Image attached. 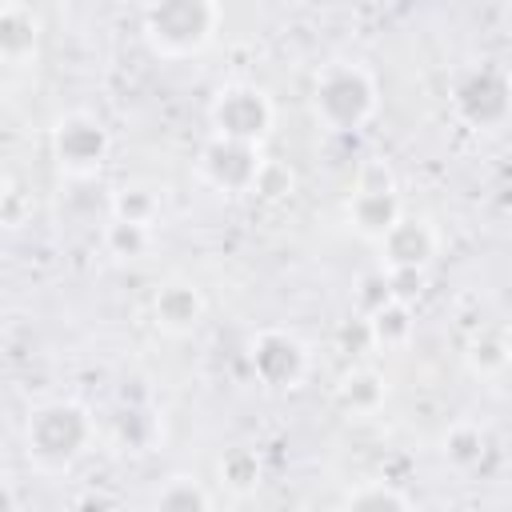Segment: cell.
Segmentation results:
<instances>
[{"mask_svg": "<svg viewBox=\"0 0 512 512\" xmlns=\"http://www.w3.org/2000/svg\"><path fill=\"white\" fill-rule=\"evenodd\" d=\"M52 152L68 176H92L108 156V128L92 112H68L52 128Z\"/></svg>", "mask_w": 512, "mask_h": 512, "instance_id": "5b68a950", "label": "cell"}, {"mask_svg": "<svg viewBox=\"0 0 512 512\" xmlns=\"http://www.w3.org/2000/svg\"><path fill=\"white\" fill-rule=\"evenodd\" d=\"M252 368L268 388H292L308 368V352L292 332L272 328L252 340Z\"/></svg>", "mask_w": 512, "mask_h": 512, "instance_id": "ba28073f", "label": "cell"}, {"mask_svg": "<svg viewBox=\"0 0 512 512\" xmlns=\"http://www.w3.org/2000/svg\"><path fill=\"white\" fill-rule=\"evenodd\" d=\"M348 220H352V228H356L360 236L384 240V236L404 220L396 184H392V180H380V184L360 180V188H356L352 200H348Z\"/></svg>", "mask_w": 512, "mask_h": 512, "instance_id": "9c48e42d", "label": "cell"}, {"mask_svg": "<svg viewBox=\"0 0 512 512\" xmlns=\"http://www.w3.org/2000/svg\"><path fill=\"white\" fill-rule=\"evenodd\" d=\"M152 512H212V508H208L204 488H200L192 476H172V480L160 488Z\"/></svg>", "mask_w": 512, "mask_h": 512, "instance_id": "9a60e30c", "label": "cell"}, {"mask_svg": "<svg viewBox=\"0 0 512 512\" xmlns=\"http://www.w3.org/2000/svg\"><path fill=\"white\" fill-rule=\"evenodd\" d=\"M220 480H224L232 492H248V488H256V480H260V460H256L252 452L236 448V452H228V456L220 460Z\"/></svg>", "mask_w": 512, "mask_h": 512, "instance_id": "ac0fdd59", "label": "cell"}, {"mask_svg": "<svg viewBox=\"0 0 512 512\" xmlns=\"http://www.w3.org/2000/svg\"><path fill=\"white\" fill-rule=\"evenodd\" d=\"M380 248L388 252V272H420V268L432 260V252H436V232H432L428 220L404 216V220L380 240Z\"/></svg>", "mask_w": 512, "mask_h": 512, "instance_id": "30bf717a", "label": "cell"}, {"mask_svg": "<svg viewBox=\"0 0 512 512\" xmlns=\"http://www.w3.org/2000/svg\"><path fill=\"white\" fill-rule=\"evenodd\" d=\"M452 104L472 128H496L512 116V80L500 68L480 64L456 84Z\"/></svg>", "mask_w": 512, "mask_h": 512, "instance_id": "8992f818", "label": "cell"}, {"mask_svg": "<svg viewBox=\"0 0 512 512\" xmlns=\"http://www.w3.org/2000/svg\"><path fill=\"white\" fill-rule=\"evenodd\" d=\"M200 312H204V300L192 284H168L156 292V324L168 328V332H188L200 324Z\"/></svg>", "mask_w": 512, "mask_h": 512, "instance_id": "8fae6325", "label": "cell"}, {"mask_svg": "<svg viewBox=\"0 0 512 512\" xmlns=\"http://www.w3.org/2000/svg\"><path fill=\"white\" fill-rule=\"evenodd\" d=\"M468 360H472L476 372H500L508 364V348L500 340H492V336H480V340H472Z\"/></svg>", "mask_w": 512, "mask_h": 512, "instance_id": "44dd1931", "label": "cell"}, {"mask_svg": "<svg viewBox=\"0 0 512 512\" xmlns=\"http://www.w3.org/2000/svg\"><path fill=\"white\" fill-rule=\"evenodd\" d=\"M156 216H160V200H156L148 188H120L116 200H112V220L152 228Z\"/></svg>", "mask_w": 512, "mask_h": 512, "instance_id": "2e32d148", "label": "cell"}, {"mask_svg": "<svg viewBox=\"0 0 512 512\" xmlns=\"http://www.w3.org/2000/svg\"><path fill=\"white\" fill-rule=\"evenodd\" d=\"M344 512H412V508H408V500L396 488H388V484H364V488H356L348 496Z\"/></svg>", "mask_w": 512, "mask_h": 512, "instance_id": "e0dca14e", "label": "cell"}, {"mask_svg": "<svg viewBox=\"0 0 512 512\" xmlns=\"http://www.w3.org/2000/svg\"><path fill=\"white\" fill-rule=\"evenodd\" d=\"M384 380L372 372V368H352L344 380H340V400L352 408V412H372L380 400H384Z\"/></svg>", "mask_w": 512, "mask_h": 512, "instance_id": "5bb4252c", "label": "cell"}, {"mask_svg": "<svg viewBox=\"0 0 512 512\" xmlns=\"http://www.w3.org/2000/svg\"><path fill=\"white\" fill-rule=\"evenodd\" d=\"M380 92L364 64L332 60L316 72L312 84V112L328 132H356L376 116Z\"/></svg>", "mask_w": 512, "mask_h": 512, "instance_id": "6da1fadb", "label": "cell"}, {"mask_svg": "<svg viewBox=\"0 0 512 512\" xmlns=\"http://www.w3.org/2000/svg\"><path fill=\"white\" fill-rule=\"evenodd\" d=\"M92 444V416L76 400H52L40 404L28 416V460L40 472H64L72 468Z\"/></svg>", "mask_w": 512, "mask_h": 512, "instance_id": "7a4b0ae2", "label": "cell"}, {"mask_svg": "<svg viewBox=\"0 0 512 512\" xmlns=\"http://www.w3.org/2000/svg\"><path fill=\"white\" fill-rule=\"evenodd\" d=\"M140 24H144V40L152 44L156 56L180 60V56H196L200 48L212 44L216 24H220V8L200 4V0L148 4L140 12Z\"/></svg>", "mask_w": 512, "mask_h": 512, "instance_id": "3957f363", "label": "cell"}, {"mask_svg": "<svg viewBox=\"0 0 512 512\" xmlns=\"http://www.w3.org/2000/svg\"><path fill=\"white\" fill-rule=\"evenodd\" d=\"M108 248L120 252V256H140L152 240V228H140V224H124V220H112L108 232H104Z\"/></svg>", "mask_w": 512, "mask_h": 512, "instance_id": "ffe728a7", "label": "cell"}, {"mask_svg": "<svg viewBox=\"0 0 512 512\" xmlns=\"http://www.w3.org/2000/svg\"><path fill=\"white\" fill-rule=\"evenodd\" d=\"M260 168H264V156L256 144H236L216 136L200 152V176L220 192H252Z\"/></svg>", "mask_w": 512, "mask_h": 512, "instance_id": "52a82bcc", "label": "cell"}, {"mask_svg": "<svg viewBox=\"0 0 512 512\" xmlns=\"http://www.w3.org/2000/svg\"><path fill=\"white\" fill-rule=\"evenodd\" d=\"M444 456H448L456 468H468V464H476V460L484 456V436H480L476 428L460 424V428H452V432L444 436Z\"/></svg>", "mask_w": 512, "mask_h": 512, "instance_id": "d6986e66", "label": "cell"}, {"mask_svg": "<svg viewBox=\"0 0 512 512\" xmlns=\"http://www.w3.org/2000/svg\"><path fill=\"white\" fill-rule=\"evenodd\" d=\"M36 48V16L24 4H4L0 8V52L4 60L20 64Z\"/></svg>", "mask_w": 512, "mask_h": 512, "instance_id": "7c38bea8", "label": "cell"}, {"mask_svg": "<svg viewBox=\"0 0 512 512\" xmlns=\"http://www.w3.org/2000/svg\"><path fill=\"white\" fill-rule=\"evenodd\" d=\"M368 332H372V340L384 344V348L404 344V340L412 336V312H408V304H404V300H388L384 308H376V312L368 316Z\"/></svg>", "mask_w": 512, "mask_h": 512, "instance_id": "4fadbf2b", "label": "cell"}, {"mask_svg": "<svg viewBox=\"0 0 512 512\" xmlns=\"http://www.w3.org/2000/svg\"><path fill=\"white\" fill-rule=\"evenodd\" d=\"M212 128L220 140L256 144L272 128V100L256 84H224L212 100Z\"/></svg>", "mask_w": 512, "mask_h": 512, "instance_id": "277c9868", "label": "cell"}]
</instances>
